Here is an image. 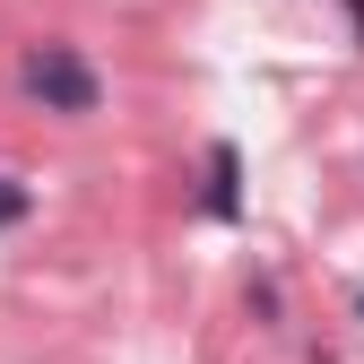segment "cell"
Here are the masks:
<instances>
[{"instance_id":"cell-3","label":"cell","mask_w":364,"mask_h":364,"mask_svg":"<svg viewBox=\"0 0 364 364\" xmlns=\"http://www.w3.org/2000/svg\"><path fill=\"white\" fill-rule=\"evenodd\" d=\"M26 208H35V191H26V182H9V173H0V235H9V225H26Z\"/></svg>"},{"instance_id":"cell-2","label":"cell","mask_w":364,"mask_h":364,"mask_svg":"<svg viewBox=\"0 0 364 364\" xmlns=\"http://www.w3.org/2000/svg\"><path fill=\"white\" fill-rule=\"evenodd\" d=\"M208 217H225V225L243 217V156H235V139L208 148Z\"/></svg>"},{"instance_id":"cell-4","label":"cell","mask_w":364,"mask_h":364,"mask_svg":"<svg viewBox=\"0 0 364 364\" xmlns=\"http://www.w3.org/2000/svg\"><path fill=\"white\" fill-rule=\"evenodd\" d=\"M355 312H364V295H355Z\"/></svg>"},{"instance_id":"cell-1","label":"cell","mask_w":364,"mask_h":364,"mask_svg":"<svg viewBox=\"0 0 364 364\" xmlns=\"http://www.w3.org/2000/svg\"><path fill=\"white\" fill-rule=\"evenodd\" d=\"M18 87L43 113H61V122H87L105 105V78H96V61H87L78 43H35V53L18 61Z\"/></svg>"}]
</instances>
